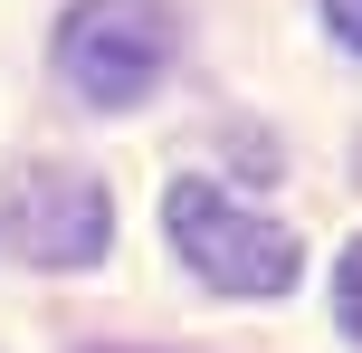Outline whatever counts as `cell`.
I'll return each instance as SVG.
<instances>
[{"label": "cell", "mask_w": 362, "mask_h": 353, "mask_svg": "<svg viewBox=\"0 0 362 353\" xmlns=\"http://www.w3.org/2000/svg\"><path fill=\"white\" fill-rule=\"evenodd\" d=\"M105 239H115V201L76 163H29L0 191V248L29 267H95Z\"/></svg>", "instance_id": "cell-3"}, {"label": "cell", "mask_w": 362, "mask_h": 353, "mask_svg": "<svg viewBox=\"0 0 362 353\" xmlns=\"http://www.w3.org/2000/svg\"><path fill=\"white\" fill-rule=\"evenodd\" d=\"M334 316H344V335L362 344V239L344 248V267H334Z\"/></svg>", "instance_id": "cell-4"}, {"label": "cell", "mask_w": 362, "mask_h": 353, "mask_svg": "<svg viewBox=\"0 0 362 353\" xmlns=\"http://www.w3.org/2000/svg\"><path fill=\"white\" fill-rule=\"evenodd\" d=\"M325 29L344 38V48H362V0H325Z\"/></svg>", "instance_id": "cell-5"}, {"label": "cell", "mask_w": 362, "mask_h": 353, "mask_svg": "<svg viewBox=\"0 0 362 353\" xmlns=\"http://www.w3.org/2000/svg\"><path fill=\"white\" fill-rule=\"evenodd\" d=\"M163 229H172L181 267L200 287H219V296H286L296 267H305V239L286 220L229 201L219 182H172L163 191Z\"/></svg>", "instance_id": "cell-1"}, {"label": "cell", "mask_w": 362, "mask_h": 353, "mask_svg": "<svg viewBox=\"0 0 362 353\" xmlns=\"http://www.w3.org/2000/svg\"><path fill=\"white\" fill-rule=\"evenodd\" d=\"M95 353H115V344H95Z\"/></svg>", "instance_id": "cell-6"}, {"label": "cell", "mask_w": 362, "mask_h": 353, "mask_svg": "<svg viewBox=\"0 0 362 353\" xmlns=\"http://www.w3.org/2000/svg\"><path fill=\"white\" fill-rule=\"evenodd\" d=\"M172 48H181L172 0H76V10L57 19V76H67L86 105H105V115L144 105L172 76Z\"/></svg>", "instance_id": "cell-2"}]
</instances>
